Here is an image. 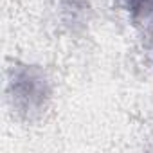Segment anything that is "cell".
<instances>
[{
  "mask_svg": "<svg viewBox=\"0 0 153 153\" xmlns=\"http://www.w3.org/2000/svg\"><path fill=\"white\" fill-rule=\"evenodd\" d=\"M131 25L142 34H153V0H121Z\"/></svg>",
  "mask_w": 153,
  "mask_h": 153,
  "instance_id": "cell-3",
  "label": "cell"
},
{
  "mask_svg": "<svg viewBox=\"0 0 153 153\" xmlns=\"http://www.w3.org/2000/svg\"><path fill=\"white\" fill-rule=\"evenodd\" d=\"M58 16L70 31L83 29L88 22L90 2L88 0H58Z\"/></svg>",
  "mask_w": 153,
  "mask_h": 153,
  "instance_id": "cell-2",
  "label": "cell"
},
{
  "mask_svg": "<svg viewBox=\"0 0 153 153\" xmlns=\"http://www.w3.org/2000/svg\"><path fill=\"white\" fill-rule=\"evenodd\" d=\"M6 97L16 117L33 123L43 117L52 101V79L36 63L13 61L7 68Z\"/></svg>",
  "mask_w": 153,
  "mask_h": 153,
  "instance_id": "cell-1",
  "label": "cell"
}]
</instances>
